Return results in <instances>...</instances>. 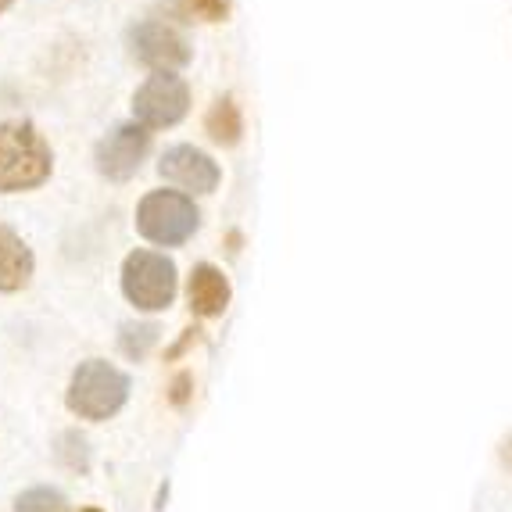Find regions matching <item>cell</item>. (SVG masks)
<instances>
[{
  "label": "cell",
  "mask_w": 512,
  "mask_h": 512,
  "mask_svg": "<svg viewBox=\"0 0 512 512\" xmlns=\"http://www.w3.org/2000/svg\"><path fill=\"white\" fill-rule=\"evenodd\" d=\"M54 151L33 122H0V194H26L51 180Z\"/></svg>",
  "instance_id": "6da1fadb"
},
{
  "label": "cell",
  "mask_w": 512,
  "mask_h": 512,
  "mask_svg": "<svg viewBox=\"0 0 512 512\" xmlns=\"http://www.w3.org/2000/svg\"><path fill=\"white\" fill-rule=\"evenodd\" d=\"M129 402V376L108 359H86L72 373L65 405L86 423H104Z\"/></svg>",
  "instance_id": "7a4b0ae2"
},
{
  "label": "cell",
  "mask_w": 512,
  "mask_h": 512,
  "mask_svg": "<svg viewBox=\"0 0 512 512\" xmlns=\"http://www.w3.org/2000/svg\"><path fill=\"white\" fill-rule=\"evenodd\" d=\"M201 226L194 197L180 190H151L137 205V233L154 248H180Z\"/></svg>",
  "instance_id": "3957f363"
},
{
  "label": "cell",
  "mask_w": 512,
  "mask_h": 512,
  "mask_svg": "<svg viewBox=\"0 0 512 512\" xmlns=\"http://www.w3.org/2000/svg\"><path fill=\"white\" fill-rule=\"evenodd\" d=\"M176 265L158 251H133L122 262V294L140 312H162L176 301Z\"/></svg>",
  "instance_id": "277c9868"
},
{
  "label": "cell",
  "mask_w": 512,
  "mask_h": 512,
  "mask_svg": "<svg viewBox=\"0 0 512 512\" xmlns=\"http://www.w3.org/2000/svg\"><path fill=\"white\" fill-rule=\"evenodd\" d=\"M190 86L176 72H154L133 94V115L144 129H169L187 119Z\"/></svg>",
  "instance_id": "5b68a950"
},
{
  "label": "cell",
  "mask_w": 512,
  "mask_h": 512,
  "mask_svg": "<svg viewBox=\"0 0 512 512\" xmlns=\"http://www.w3.org/2000/svg\"><path fill=\"white\" fill-rule=\"evenodd\" d=\"M129 54L147 65L151 72H176L190 61V43L180 29H172L169 22H158V18H147L137 22L126 36Z\"/></svg>",
  "instance_id": "8992f818"
},
{
  "label": "cell",
  "mask_w": 512,
  "mask_h": 512,
  "mask_svg": "<svg viewBox=\"0 0 512 512\" xmlns=\"http://www.w3.org/2000/svg\"><path fill=\"white\" fill-rule=\"evenodd\" d=\"M147 151H151V129H144L140 122H122L97 144V172L111 183H126L140 172Z\"/></svg>",
  "instance_id": "52a82bcc"
},
{
  "label": "cell",
  "mask_w": 512,
  "mask_h": 512,
  "mask_svg": "<svg viewBox=\"0 0 512 512\" xmlns=\"http://www.w3.org/2000/svg\"><path fill=\"white\" fill-rule=\"evenodd\" d=\"M158 172H162L165 183L180 187V194H187V197L212 194L222 183V169L215 165L212 154H205L201 147H190V144L169 147V151L162 154V162H158Z\"/></svg>",
  "instance_id": "ba28073f"
},
{
  "label": "cell",
  "mask_w": 512,
  "mask_h": 512,
  "mask_svg": "<svg viewBox=\"0 0 512 512\" xmlns=\"http://www.w3.org/2000/svg\"><path fill=\"white\" fill-rule=\"evenodd\" d=\"M230 280H226V273L222 269H215V265L201 262L190 269V283H187V301H190V312L201 319H215L226 312V305H230Z\"/></svg>",
  "instance_id": "9c48e42d"
},
{
  "label": "cell",
  "mask_w": 512,
  "mask_h": 512,
  "mask_svg": "<svg viewBox=\"0 0 512 512\" xmlns=\"http://www.w3.org/2000/svg\"><path fill=\"white\" fill-rule=\"evenodd\" d=\"M36 258L33 248L11 226L0 222V294H18L33 283Z\"/></svg>",
  "instance_id": "30bf717a"
},
{
  "label": "cell",
  "mask_w": 512,
  "mask_h": 512,
  "mask_svg": "<svg viewBox=\"0 0 512 512\" xmlns=\"http://www.w3.org/2000/svg\"><path fill=\"white\" fill-rule=\"evenodd\" d=\"M205 129L208 137L222 147L240 144V133H244V115H240V104L233 97H219V101L208 108L205 115Z\"/></svg>",
  "instance_id": "8fae6325"
},
{
  "label": "cell",
  "mask_w": 512,
  "mask_h": 512,
  "mask_svg": "<svg viewBox=\"0 0 512 512\" xmlns=\"http://www.w3.org/2000/svg\"><path fill=\"white\" fill-rule=\"evenodd\" d=\"M54 462L69 473H86L90 470V441L79 430L58 434V441H54Z\"/></svg>",
  "instance_id": "7c38bea8"
},
{
  "label": "cell",
  "mask_w": 512,
  "mask_h": 512,
  "mask_svg": "<svg viewBox=\"0 0 512 512\" xmlns=\"http://www.w3.org/2000/svg\"><path fill=\"white\" fill-rule=\"evenodd\" d=\"M158 337H162L158 323H126L119 333V351L129 362H140V359L151 355V348L158 344Z\"/></svg>",
  "instance_id": "4fadbf2b"
},
{
  "label": "cell",
  "mask_w": 512,
  "mask_h": 512,
  "mask_svg": "<svg viewBox=\"0 0 512 512\" xmlns=\"http://www.w3.org/2000/svg\"><path fill=\"white\" fill-rule=\"evenodd\" d=\"M172 8L187 22H222L230 15V0H176Z\"/></svg>",
  "instance_id": "5bb4252c"
},
{
  "label": "cell",
  "mask_w": 512,
  "mask_h": 512,
  "mask_svg": "<svg viewBox=\"0 0 512 512\" xmlns=\"http://www.w3.org/2000/svg\"><path fill=\"white\" fill-rule=\"evenodd\" d=\"M15 512H65V495L54 487H29L15 498Z\"/></svg>",
  "instance_id": "9a60e30c"
},
{
  "label": "cell",
  "mask_w": 512,
  "mask_h": 512,
  "mask_svg": "<svg viewBox=\"0 0 512 512\" xmlns=\"http://www.w3.org/2000/svg\"><path fill=\"white\" fill-rule=\"evenodd\" d=\"M190 387H194V376H190V373H180L169 384V402L176 405V409H183V405L190 402Z\"/></svg>",
  "instance_id": "2e32d148"
},
{
  "label": "cell",
  "mask_w": 512,
  "mask_h": 512,
  "mask_svg": "<svg viewBox=\"0 0 512 512\" xmlns=\"http://www.w3.org/2000/svg\"><path fill=\"white\" fill-rule=\"evenodd\" d=\"M197 341H201V330H183L180 344H176V348H169V359H180L183 351H187L190 344H197Z\"/></svg>",
  "instance_id": "e0dca14e"
},
{
  "label": "cell",
  "mask_w": 512,
  "mask_h": 512,
  "mask_svg": "<svg viewBox=\"0 0 512 512\" xmlns=\"http://www.w3.org/2000/svg\"><path fill=\"white\" fill-rule=\"evenodd\" d=\"M498 455H502V466H505V470L512 473V434L502 441V452H498Z\"/></svg>",
  "instance_id": "ac0fdd59"
},
{
  "label": "cell",
  "mask_w": 512,
  "mask_h": 512,
  "mask_svg": "<svg viewBox=\"0 0 512 512\" xmlns=\"http://www.w3.org/2000/svg\"><path fill=\"white\" fill-rule=\"evenodd\" d=\"M11 4H15V0H0V15H4V11H8Z\"/></svg>",
  "instance_id": "d6986e66"
},
{
  "label": "cell",
  "mask_w": 512,
  "mask_h": 512,
  "mask_svg": "<svg viewBox=\"0 0 512 512\" xmlns=\"http://www.w3.org/2000/svg\"><path fill=\"white\" fill-rule=\"evenodd\" d=\"M83 512H101V509H83Z\"/></svg>",
  "instance_id": "ffe728a7"
}]
</instances>
